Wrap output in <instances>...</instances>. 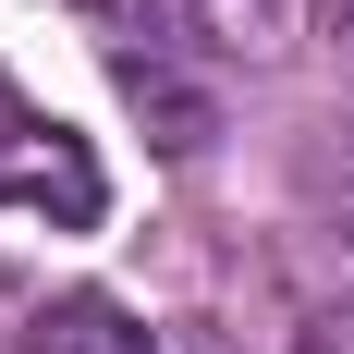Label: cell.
I'll return each mask as SVG.
<instances>
[{
  "mask_svg": "<svg viewBox=\"0 0 354 354\" xmlns=\"http://www.w3.org/2000/svg\"><path fill=\"white\" fill-rule=\"evenodd\" d=\"M0 208L49 220V232H98V208H110L98 147L73 135V122H49L12 73H0Z\"/></svg>",
  "mask_w": 354,
  "mask_h": 354,
  "instance_id": "6da1fadb",
  "label": "cell"
},
{
  "mask_svg": "<svg viewBox=\"0 0 354 354\" xmlns=\"http://www.w3.org/2000/svg\"><path fill=\"white\" fill-rule=\"evenodd\" d=\"M110 73H122V98H135L147 122H159V147H171V159H196V147L220 135V110H208V86H183V73L159 62V49H122Z\"/></svg>",
  "mask_w": 354,
  "mask_h": 354,
  "instance_id": "7a4b0ae2",
  "label": "cell"
},
{
  "mask_svg": "<svg viewBox=\"0 0 354 354\" xmlns=\"http://www.w3.org/2000/svg\"><path fill=\"white\" fill-rule=\"evenodd\" d=\"M293 354H354V293L342 306H306V318H293Z\"/></svg>",
  "mask_w": 354,
  "mask_h": 354,
  "instance_id": "5b68a950",
  "label": "cell"
},
{
  "mask_svg": "<svg viewBox=\"0 0 354 354\" xmlns=\"http://www.w3.org/2000/svg\"><path fill=\"white\" fill-rule=\"evenodd\" d=\"M25 354H159V330H147L135 306H110V293H62V306L25 330Z\"/></svg>",
  "mask_w": 354,
  "mask_h": 354,
  "instance_id": "3957f363",
  "label": "cell"
},
{
  "mask_svg": "<svg viewBox=\"0 0 354 354\" xmlns=\"http://www.w3.org/2000/svg\"><path fill=\"white\" fill-rule=\"evenodd\" d=\"M330 12H342V25H354V0H330Z\"/></svg>",
  "mask_w": 354,
  "mask_h": 354,
  "instance_id": "8992f818",
  "label": "cell"
},
{
  "mask_svg": "<svg viewBox=\"0 0 354 354\" xmlns=\"http://www.w3.org/2000/svg\"><path fill=\"white\" fill-rule=\"evenodd\" d=\"M183 12H196L220 49L269 62V49H293V37H306V12H330V0H183Z\"/></svg>",
  "mask_w": 354,
  "mask_h": 354,
  "instance_id": "277c9868",
  "label": "cell"
}]
</instances>
